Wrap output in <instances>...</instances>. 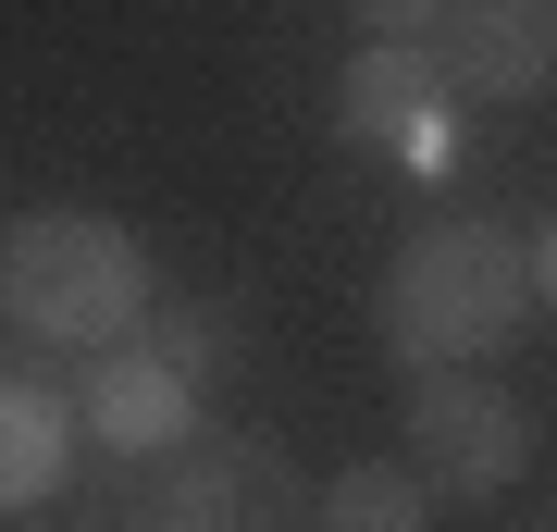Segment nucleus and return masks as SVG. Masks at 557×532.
Masks as SVG:
<instances>
[{
    "instance_id": "2",
    "label": "nucleus",
    "mask_w": 557,
    "mask_h": 532,
    "mask_svg": "<svg viewBox=\"0 0 557 532\" xmlns=\"http://www.w3.org/2000/svg\"><path fill=\"white\" fill-rule=\"evenodd\" d=\"M161 310V273L149 248L124 236L112 211H75V198H50V211L0 223V322L38 347H124L137 322Z\"/></svg>"
},
{
    "instance_id": "3",
    "label": "nucleus",
    "mask_w": 557,
    "mask_h": 532,
    "mask_svg": "<svg viewBox=\"0 0 557 532\" xmlns=\"http://www.w3.org/2000/svg\"><path fill=\"white\" fill-rule=\"evenodd\" d=\"M397 458L434 495H508L520 471H533V409L496 384V372H421L409 384V421H397Z\"/></svg>"
},
{
    "instance_id": "5",
    "label": "nucleus",
    "mask_w": 557,
    "mask_h": 532,
    "mask_svg": "<svg viewBox=\"0 0 557 532\" xmlns=\"http://www.w3.org/2000/svg\"><path fill=\"white\" fill-rule=\"evenodd\" d=\"M458 112H471V99L446 87V62L421 38H359V62L335 75V137L372 149V161H409V174H446Z\"/></svg>"
},
{
    "instance_id": "8",
    "label": "nucleus",
    "mask_w": 557,
    "mask_h": 532,
    "mask_svg": "<svg viewBox=\"0 0 557 532\" xmlns=\"http://www.w3.org/2000/svg\"><path fill=\"white\" fill-rule=\"evenodd\" d=\"M75 446H87L75 396L38 384V372H0V520H38L75 483Z\"/></svg>"
},
{
    "instance_id": "6",
    "label": "nucleus",
    "mask_w": 557,
    "mask_h": 532,
    "mask_svg": "<svg viewBox=\"0 0 557 532\" xmlns=\"http://www.w3.org/2000/svg\"><path fill=\"white\" fill-rule=\"evenodd\" d=\"M75 421H87V446H100V458L149 471V458H174L186 434H199V372H186V359H161V347H149V322H137L124 347H87Z\"/></svg>"
},
{
    "instance_id": "7",
    "label": "nucleus",
    "mask_w": 557,
    "mask_h": 532,
    "mask_svg": "<svg viewBox=\"0 0 557 532\" xmlns=\"http://www.w3.org/2000/svg\"><path fill=\"white\" fill-rule=\"evenodd\" d=\"M434 62H446L458 99L520 112V99L557 87V0H458V13L434 25Z\"/></svg>"
},
{
    "instance_id": "1",
    "label": "nucleus",
    "mask_w": 557,
    "mask_h": 532,
    "mask_svg": "<svg viewBox=\"0 0 557 532\" xmlns=\"http://www.w3.org/2000/svg\"><path fill=\"white\" fill-rule=\"evenodd\" d=\"M520 322H533V236H508L496 211L409 223L372 285V335L397 372H483Z\"/></svg>"
},
{
    "instance_id": "4",
    "label": "nucleus",
    "mask_w": 557,
    "mask_h": 532,
    "mask_svg": "<svg viewBox=\"0 0 557 532\" xmlns=\"http://www.w3.org/2000/svg\"><path fill=\"white\" fill-rule=\"evenodd\" d=\"M298 508V458L273 434H186L174 458H149L137 532H285Z\"/></svg>"
},
{
    "instance_id": "10",
    "label": "nucleus",
    "mask_w": 557,
    "mask_h": 532,
    "mask_svg": "<svg viewBox=\"0 0 557 532\" xmlns=\"http://www.w3.org/2000/svg\"><path fill=\"white\" fill-rule=\"evenodd\" d=\"M458 13V0H347V25H359V38H421V50H434V25Z\"/></svg>"
},
{
    "instance_id": "11",
    "label": "nucleus",
    "mask_w": 557,
    "mask_h": 532,
    "mask_svg": "<svg viewBox=\"0 0 557 532\" xmlns=\"http://www.w3.org/2000/svg\"><path fill=\"white\" fill-rule=\"evenodd\" d=\"M533 310H557V223L533 236Z\"/></svg>"
},
{
    "instance_id": "9",
    "label": "nucleus",
    "mask_w": 557,
    "mask_h": 532,
    "mask_svg": "<svg viewBox=\"0 0 557 532\" xmlns=\"http://www.w3.org/2000/svg\"><path fill=\"white\" fill-rule=\"evenodd\" d=\"M298 532H434V483H421L409 458H347V471L310 495Z\"/></svg>"
}]
</instances>
